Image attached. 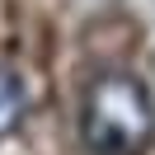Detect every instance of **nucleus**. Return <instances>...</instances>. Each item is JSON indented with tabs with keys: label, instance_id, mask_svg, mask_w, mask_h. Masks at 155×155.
<instances>
[{
	"label": "nucleus",
	"instance_id": "nucleus-1",
	"mask_svg": "<svg viewBox=\"0 0 155 155\" xmlns=\"http://www.w3.org/2000/svg\"><path fill=\"white\" fill-rule=\"evenodd\" d=\"M80 141L89 155H146L155 141V99L127 71H104L80 99Z\"/></svg>",
	"mask_w": 155,
	"mask_h": 155
},
{
	"label": "nucleus",
	"instance_id": "nucleus-2",
	"mask_svg": "<svg viewBox=\"0 0 155 155\" xmlns=\"http://www.w3.org/2000/svg\"><path fill=\"white\" fill-rule=\"evenodd\" d=\"M24 113H28V89L14 71H0V141L10 132H19Z\"/></svg>",
	"mask_w": 155,
	"mask_h": 155
}]
</instances>
